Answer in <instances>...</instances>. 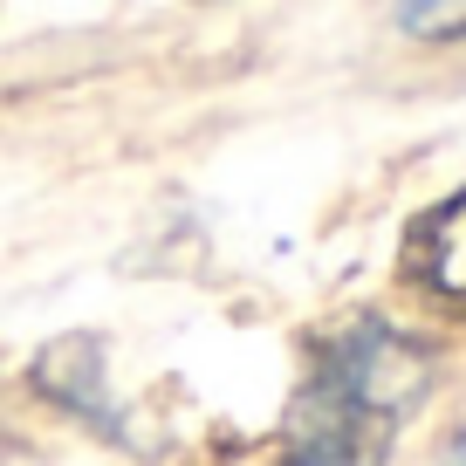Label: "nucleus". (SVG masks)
<instances>
[{
  "label": "nucleus",
  "mask_w": 466,
  "mask_h": 466,
  "mask_svg": "<svg viewBox=\"0 0 466 466\" xmlns=\"http://www.w3.org/2000/svg\"><path fill=\"white\" fill-rule=\"evenodd\" d=\"M432 391V350L378 316H357L316 350L289 419L281 460L289 466H384L405 419Z\"/></svg>",
  "instance_id": "obj_1"
},
{
  "label": "nucleus",
  "mask_w": 466,
  "mask_h": 466,
  "mask_svg": "<svg viewBox=\"0 0 466 466\" xmlns=\"http://www.w3.org/2000/svg\"><path fill=\"white\" fill-rule=\"evenodd\" d=\"M405 275L419 289H432L439 302L466 309V192L425 206L405 233Z\"/></svg>",
  "instance_id": "obj_2"
},
{
  "label": "nucleus",
  "mask_w": 466,
  "mask_h": 466,
  "mask_svg": "<svg viewBox=\"0 0 466 466\" xmlns=\"http://www.w3.org/2000/svg\"><path fill=\"white\" fill-rule=\"evenodd\" d=\"M398 28L419 35V42H460L466 35V0H405V7H398Z\"/></svg>",
  "instance_id": "obj_3"
},
{
  "label": "nucleus",
  "mask_w": 466,
  "mask_h": 466,
  "mask_svg": "<svg viewBox=\"0 0 466 466\" xmlns=\"http://www.w3.org/2000/svg\"><path fill=\"white\" fill-rule=\"evenodd\" d=\"M446 466H466V439H460V446H452V460Z\"/></svg>",
  "instance_id": "obj_4"
}]
</instances>
